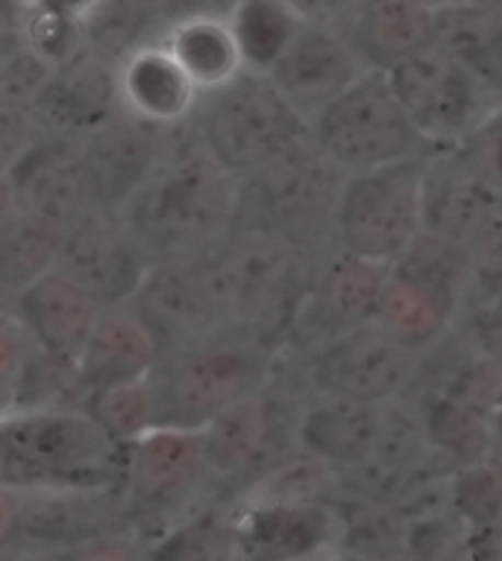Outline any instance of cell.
Listing matches in <instances>:
<instances>
[{
	"label": "cell",
	"instance_id": "obj_37",
	"mask_svg": "<svg viewBox=\"0 0 502 561\" xmlns=\"http://www.w3.org/2000/svg\"><path fill=\"white\" fill-rule=\"evenodd\" d=\"M461 150L502 188V103L465 138Z\"/></svg>",
	"mask_w": 502,
	"mask_h": 561
},
{
	"label": "cell",
	"instance_id": "obj_39",
	"mask_svg": "<svg viewBox=\"0 0 502 561\" xmlns=\"http://www.w3.org/2000/svg\"><path fill=\"white\" fill-rule=\"evenodd\" d=\"M479 341H482V347L488 350L491 359L502 362V300L482 314V321H479Z\"/></svg>",
	"mask_w": 502,
	"mask_h": 561
},
{
	"label": "cell",
	"instance_id": "obj_31",
	"mask_svg": "<svg viewBox=\"0 0 502 561\" xmlns=\"http://www.w3.org/2000/svg\"><path fill=\"white\" fill-rule=\"evenodd\" d=\"M65 232L68 227L62 224L21 213V209L7 215L0 253H3V283L10 288V295H19L21 288H27L33 279L56 267Z\"/></svg>",
	"mask_w": 502,
	"mask_h": 561
},
{
	"label": "cell",
	"instance_id": "obj_19",
	"mask_svg": "<svg viewBox=\"0 0 502 561\" xmlns=\"http://www.w3.org/2000/svg\"><path fill=\"white\" fill-rule=\"evenodd\" d=\"M15 318L47 356L77 362L106 306L62 267H50L15 295Z\"/></svg>",
	"mask_w": 502,
	"mask_h": 561
},
{
	"label": "cell",
	"instance_id": "obj_12",
	"mask_svg": "<svg viewBox=\"0 0 502 561\" xmlns=\"http://www.w3.org/2000/svg\"><path fill=\"white\" fill-rule=\"evenodd\" d=\"M133 306L168 344H197L227 327L206 253H168L150 262Z\"/></svg>",
	"mask_w": 502,
	"mask_h": 561
},
{
	"label": "cell",
	"instance_id": "obj_33",
	"mask_svg": "<svg viewBox=\"0 0 502 561\" xmlns=\"http://www.w3.org/2000/svg\"><path fill=\"white\" fill-rule=\"evenodd\" d=\"M426 442L447 453L449 459L470 465L488 459L491 450V426L482 417V409L458 400V397H438L426 412Z\"/></svg>",
	"mask_w": 502,
	"mask_h": 561
},
{
	"label": "cell",
	"instance_id": "obj_43",
	"mask_svg": "<svg viewBox=\"0 0 502 561\" xmlns=\"http://www.w3.org/2000/svg\"><path fill=\"white\" fill-rule=\"evenodd\" d=\"M430 3H435V7H456V3H470V0H430Z\"/></svg>",
	"mask_w": 502,
	"mask_h": 561
},
{
	"label": "cell",
	"instance_id": "obj_9",
	"mask_svg": "<svg viewBox=\"0 0 502 561\" xmlns=\"http://www.w3.org/2000/svg\"><path fill=\"white\" fill-rule=\"evenodd\" d=\"M262 365L244 347L227 341H197L176 356L162 382H153L159 397V424L206 426L229 403L259 388Z\"/></svg>",
	"mask_w": 502,
	"mask_h": 561
},
{
	"label": "cell",
	"instance_id": "obj_40",
	"mask_svg": "<svg viewBox=\"0 0 502 561\" xmlns=\"http://www.w3.org/2000/svg\"><path fill=\"white\" fill-rule=\"evenodd\" d=\"M24 3L38 7V10L56 12V15H65V19L82 21V27H85V19L98 10L101 0H24Z\"/></svg>",
	"mask_w": 502,
	"mask_h": 561
},
{
	"label": "cell",
	"instance_id": "obj_5",
	"mask_svg": "<svg viewBox=\"0 0 502 561\" xmlns=\"http://www.w3.org/2000/svg\"><path fill=\"white\" fill-rule=\"evenodd\" d=\"M423 192H426L423 157L350 174L335 213L341 248L393 265L426 230Z\"/></svg>",
	"mask_w": 502,
	"mask_h": 561
},
{
	"label": "cell",
	"instance_id": "obj_41",
	"mask_svg": "<svg viewBox=\"0 0 502 561\" xmlns=\"http://www.w3.org/2000/svg\"><path fill=\"white\" fill-rule=\"evenodd\" d=\"M470 3H476V7H482V10L493 12V15L502 19V0H470Z\"/></svg>",
	"mask_w": 502,
	"mask_h": 561
},
{
	"label": "cell",
	"instance_id": "obj_27",
	"mask_svg": "<svg viewBox=\"0 0 502 561\" xmlns=\"http://www.w3.org/2000/svg\"><path fill=\"white\" fill-rule=\"evenodd\" d=\"M456 300L458 297L432 286L430 279L391 265L374 321L391 332L393 339L418 350L444 332L449 314L456 309Z\"/></svg>",
	"mask_w": 502,
	"mask_h": 561
},
{
	"label": "cell",
	"instance_id": "obj_13",
	"mask_svg": "<svg viewBox=\"0 0 502 561\" xmlns=\"http://www.w3.org/2000/svg\"><path fill=\"white\" fill-rule=\"evenodd\" d=\"M171 148V124L141 118L127 106L80 138L94 209L121 213Z\"/></svg>",
	"mask_w": 502,
	"mask_h": 561
},
{
	"label": "cell",
	"instance_id": "obj_2",
	"mask_svg": "<svg viewBox=\"0 0 502 561\" xmlns=\"http://www.w3.org/2000/svg\"><path fill=\"white\" fill-rule=\"evenodd\" d=\"M124 465V442L85 409H24L7 414L0 430V470L10 488H103Z\"/></svg>",
	"mask_w": 502,
	"mask_h": 561
},
{
	"label": "cell",
	"instance_id": "obj_3",
	"mask_svg": "<svg viewBox=\"0 0 502 561\" xmlns=\"http://www.w3.org/2000/svg\"><path fill=\"white\" fill-rule=\"evenodd\" d=\"M311 136L347 174L421 157L426 141L393 92L388 71H365L311 118Z\"/></svg>",
	"mask_w": 502,
	"mask_h": 561
},
{
	"label": "cell",
	"instance_id": "obj_8",
	"mask_svg": "<svg viewBox=\"0 0 502 561\" xmlns=\"http://www.w3.org/2000/svg\"><path fill=\"white\" fill-rule=\"evenodd\" d=\"M388 80L426 141H465L493 112V94L435 38L388 68Z\"/></svg>",
	"mask_w": 502,
	"mask_h": 561
},
{
	"label": "cell",
	"instance_id": "obj_21",
	"mask_svg": "<svg viewBox=\"0 0 502 561\" xmlns=\"http://www.w3.org/2000/svg\"><path fill=\"white\" fill-rule=\"evenodd\" d=\"M164 341L133 304L110 306L94 323L92 335L77 356L85 388L147 379L159 365Z\"/></svg>",
	"mask_w": 502,
	"mask_h": 561
},
{
	"label": "cell",
	"instance_id": "obj_14",
	"mask_svg": "<svg viewBox=\"0 0 502 561\" xmlns=\"http://www.w3.org/2000/svg\"><path fill=\"white\" fill-rule=\"evenodd\" d=\"M7 201L21 213L71 227L94 209L77 138L45 136L30 141L7 165Z\"/></svg>",
	"mask_w": 502,
	"mask_h": 561
},
{
	"label": "cell",
	"instance_id": "obj_32",
	"mask_svg": "<svg viewBox=\"0 0 502 561\" xmlns=\"http://www.w3.org/2000/svg\"><path fill=\"white\" fill-rule=\"evenodd\" d=\"M85 412L118 442L133 444L159 424V397L150 379L112 382V386L89 388Z\"/></svg>",
	"mask_w": 502,
	"mask_h": 561
},
{
	"label": "cell",
	"instance_id": "obj_10",
	"mask_svg": "<svg viewBox=\"0 0 502 561\" xmlns=\"http://www.w3.org/2000/svg\"><path fill=\"white\" fill-rule=\"evenodd\" d=\"M418 356L376 321L339 332L311 362L320 394L385 403L409 386Z\"/></svg>",
	"mask_w": 502,
	"mask_h": 561
},
{
	"label": "cell",
	"instance_id": "obj_16",
	"mask_svg": "<svg viewBox=\"0 0 502 561\" xmlns=\"http://www.w3.org/2000/svg\"><path fill=\"white\" fill-rule=\"evenodd\" d=\"M124 106L121 65L94 45L80 47L56 65L54 80L36 106V124L45 136L85 138L115 118Z\"/></svg>",
	"mask_w": 502,
	"mask_h": 561
},
{
	"label": "cell",
	"instance_id": "obj_1",
	"mask_svg": "<svg viewBox=\"0 0 502 561\" xmlns=\"http://www.w3.org/2000/svg\"><path fill=\"white\" fill-rule=\"evenodd\" d=\"M241 176L201 141H174L133 201L121 209L153 259L206 253L238 221Z\"/></svg>",
	"mask_w": 502,
	"mask_h": 561
},
{
	"label": "cell",
	"instance_id": "obj_42",
	"mask_svg": "<svg viewBox=\"0 0 502 561\" xmlns=\"http://www.w3.org/2000/svg\"><path fill=\"white\" fill-rule=\"evenodd\" d=\"M350 3H353V0H329V7H332V15L344 10V7H350Z\"/></svg>",
	"mask_w": 502,
	"mask_h": 561
},
{
	"label": "cell",
	"instance_id": "obj_6",
	"mask_svg": "<svg viewBox=\"0 0 502 561\" xmlns=\"http://www.w3.org/2000/svg\"><path fill=\"white\" fill-rule=\"evenodd\" d=\"M347 171H341L327 150L320 148L311 129L288 148L279 150L271 162L241 180V206L236 224H262L285 232L297 241L303 232L318 230L320 224H335L341 192L347 183Z\"/></svg>",
	"mask_w": 502,
	"mask_h": 561
},
{
	"label": "cell",
	"instance_id": "obj_20",
	"mask_svg": "<svg viewBox=\"0 0 502 561\" xmlns=\"http://www.w3.org/2000/svg\"><path fill=\"white\" fill-rule=\"evenodd\" d=\"M385 403H362L347 397H327L300 421L303 450L335 468H365L383 456L391 442V421Z\"/></svg>",
	"mask_w": 502,
	"mask_h": 561
},
{
	"label": "cell",
	"instance_id": "obj_22",
	"mask_svg": "<svg viewBox=\"0 0 502 561\" xmlns=\"http://www.w3.org/2000/svg\"><path fill=\"white\" fill-rule=\"evenodd\" d=\"M203 470H209L203 433L192 426L156 424L133 442L129 473L136 491L150 503H171L185 497Z\"/></svg>",
	"mask_w": 502,
	"mask_h": 561
},
{
	"label": "cell",
	"instance_id": "obj_29",
	"mask_svg": "<svg viewBox=\"0 0 502 561\" xmlns=\"http://www.w3.org/2000/svg\"><path fill=\"white\" fill-rule=\"evenodd\" d=\"M435 42L493 94L502 98V19L476 3L441 7Z\"/></svg>",
	"mask_w": 502,
	"mask_h": 561
},
{
	"label": "cell",
	"instance_id": "obj_28",
	"mask_svg": "<svg viewBox=\"0 0 502 561\" xmlns=\"http://www.w3.org/2000/svg\"><path fill=\"white\" fill-rule=\"evenodd\" d=\"M388 274H391V265L341 250V256L323 267L318 288H315L323 321L332 323L339 332L374 321Z\"/></svg>",
	"mask_w": 502,
	"mask_h": 561
},
{
	"label": "cell",
	"instance_id": "obj_4",
	"mask_svg": "<svg viewBox=\"0 0 502 561\" xmlns=\"http://www.w3.org/2000/svg\"><path fill=\"white\" fill-rule=\"evenodd\" d=\"M311 124L279 85L259 71H241L203 103L197 136L241 180L271 162Z\"/></svg>",
	"mask_w": 502,
	"mask_h": 561
},
{
	"label": "cell",
	"instance_id": "obj_44",
	"mask_svg": "<svg viewBox=\"0 0 502 561\" xmlns=\"http://www.w3.org/2000/svg\"><path fill=\"white\" fill-rule=\"evenodd\" d=\"M497 424H500V433H502V388H500V397H497Z\"/></svg>",
	"mask_w": 502,
	"mask_h": 561
},
{
	"label": "cell",
	"instance_id": "obj_38",
	"mask_svg": "<svg viewBox=\"0 0 502 561\" xmlns=\"http://www.w3.org/2000/svg\"><path fill=\"white\" fill-rule=\"evenodd\" d=\"M465 547L467 556L476 561H502V515L470 526Z\"/></svg>",
	"mask_w": 502,
	"mask_h": 561
},
{
	"label": "cell",
	"instance_id": "obj_36",
	"mask_svg": "<svg viewBox=\"0 0 502 561\" xmlns=\"http://www.w3.org/2000/svg\"><path fill=\"white\" fill-rule=\"evenodd\" d=\"M56 71V62L47 56L33 50L30 45L12 50L3 59V75H0V94H3V106L12 110H27L36 115V106L42 94L50 85Z\"/></svg>",
	"mask_w": 502,
	"mask_h": 561
},
{
	"label": "cell",
	"instance_id": "obj_26",
	"mask_svg": "<svg viewBox=\"0 0 502 561\" xmlns=\"http://www.w3.org/2000/svg\"><path fill=\"white\" fill-rule=\"evenodd\" d=\"M271 405L259 391L220 409L209 424L201 426L209 470L218 477L250 473L271 444Z\"/></svg>",
	"mask_w": 502,
	"mask_h": 561
},
{
	"label": "cell",
	"instance_id": "obj_34",
	"mask_svg": "<svg viewBox=\"0 0 502 561\" xmlns=\"http://www.w3.org/2000/svg\"><path fill=\"white\" fill-rule=\"evenodd\" d=\"M150 0H101L85 19V42L103 54L124 59L136 50V42L147 24Z\"/></svg>",
	"mask_w": 502,
	"mask_h": 561
},
{
	"label": "cell",
	"instance_id": "obj_24",
	"mask_svg": "<svg viewBox=\"0 0 502 561\" xmlns=\"http://www.w3.org/2000/svg\"><path fill=\"white\" fill-rule=\"evenodd\" d=\"M121 92L127 110L174 127L194 110L201 85L168 47L141 45L121 59Z\"/></svg>",
	"mask_w": 502,
	"mask_h": 561
},
{
	"label": "cell",
	"instance_id": "obj_15",
	"mask_svg": "<svg viewBox=\"0 0 502 561\" xmlns=\"http://www.w3.org/2000/svg\"><path fill=\"white\" fill-rule=\"evenodd\" d=\"M502 215V188L456 148L426 159V192L423 218L426 232L438 239L474 250L491 232Z\"/></svg>",
	"mask_w": 502,
	"mask_h": 561
},
{
	"label": "cell",
	"instance_id": "obj_11",
	"mask_svg": "<svg viewBox=\"0 0 502 561\" xmlns=\"http://www.w3.org/2000/svg\"><path fill=\"white\" fill-rule=\"evenodd\" d=\"M153 256L121 213L92 209L65 232L59 262L106 309L133 304Z\"/></svg>",
	"mask_w": 502,
	"mask_h": 561
},
{
	"label": "cell",
	"instance_id": "obj_30",
	"mask_svg": "<svg viewBox=\"0 0 502 561\" xmlns=\"http://www.w3.org/2000/svg\"><path fill=\"white\" fill-rule=\"evenodd\" d=\"M227 19L238 38L247 71L259 75H267L274 68L276 59L297 36V30L309 21L288 0H232Z\"/></svg>",
	"mask_w": 502,
	"mask_h": 561
},
{
	"label": "cell",
	"instance_id": "obj_25",
	"mask_svg": "<svg viewBox=\"0 0 502 561\" xmlns=\"http://www.w3.org/2000/svg\"><path fill=\"white\" fill-rule=\"evenodd\" d=\"M162 45L176 56V62L183 65L194 83L201 85V92L220 89L247 71L227 15H209V12L185 15L168 30Z\"/></svg>",
	"mask_w": 502,
	"mask_h": 561
},
{
	"label": "cell",
	"instance_id": "obj_23",
	"mask_svg": "<svg viewBox=\"0 0 502 561\" xmlns=\"http://www.w3.org/2000/svg\"><path fill=\"white\" fill-rule=\"evenodd\" d=\"M335 524L318 503L265 500L232 524V543L253 559H300L332 541Z\"/></svg>",
	"mask_w": 502,
	"mask_h": 561
},
{
	"label": "cell",
	"instance_id": "obj_35",
	"mask_svg": "<svg viewBox=\"0 0 502 561\" xmlns=\"http://www.w3.org/2000/svg\"><path fill=\"white\" fill-rule=\"evenodd\" d=\"M449 500L467 524H484L502 515V470L488 461H470L458 470L449 485Z\"/></svg>",
	"mask_w": 502,
	"mask_h": 561
},
{
	"label": "cell",
	"instance_id": "obj_18",
	"mask_svg": "<svg viewBox=\"0 0 502 561\" xmlns=\"http://www.w3.org/2000/svg\"><path fill=\"white\" fill-rule=\"evenodd\" d=\"M329 21L367 68L388 71L435 38L438 7L430 0H353Z\"/></svg>",
	"mask_w": 502,
	"mask_h": 561
},
{
	"label": "cell",
	"instance_id": "obj_7",
	"mask_svg": "<svg viewBox=\"0 0 502 561\" xmlns=\"http://www.w3.org/2000/svg\"><path fill=\"white\" fill-rule=\"evenodd\" d=\"M206 256L227 327L274 321L300 276L297 241L262 224H236Z\"/></svg>",
	"mask_w": 502,
	"mask_h": 561
},
{
	"label": "cell",
	"instance_id": "obj_17",
	"mask_svg": "<svg viewBox=\"0 0 502 561\" xmlns=\"http://www.w3.org/2000/svg\"><path fill=\"white\" fill-rule=\"evenodd\" d=\"M365 71L370 68L358 59L332 21L309 19L297 30L292 45L285 47L267 77L306 118H315L323 106L347 92Z\"/></svg>",
	"mask_w": 502,
	"mask_h": 561
}]
</instances>
